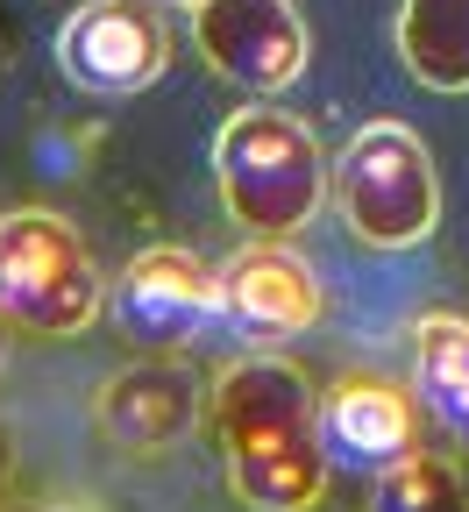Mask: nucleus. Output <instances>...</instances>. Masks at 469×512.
<instances>
[{"label":"nucleus","mask_w":469,"mask_h":512,"mask_svg":"<svg viewBox=\"0 0 469 512\" xmlns=\"http://www.w3.org/2000/svg\"><path fill=\"white\" fill-rule=\"evenodd\" d=\"M207 434L228 491L249 512H320L334 463L320 441V392L285 356H242L207 384Z\"/></svg>","instance_id":"f257e3e1"},{"label":"nucleus","mask_w":469,"mask_h":512,"mask_svg":"<svg viewBox=\"0 0 469 512\" xmlns=\"http://www.w3.org/2000/svg\"><path fill=\"white\" fill-rule=\"evenodd\" d=\"M221 320L249 342H285L320 320V278L285 242H249L221 264Z\"/></svg>","instance_id":"9d476101"},{"label":"nucleus","mask_w":469,"mask_h":512,"mask_svg":"<svg viewBox=\"0 0 469 512\" xmlns=\"http://www.w3.org/2000/svg\"><path fill=\"white\" fill-rule=\"evenodd\" d=\"M413 384L427 413L448 427V441L469 456V320L455 313H427L413 335Z\"/></svg>","instance_id":"f8f14e48"},{"label":"nucleus","mask_w":469,"mask_h":512,"mask_svg":"<svg viewBox=\"0 0 469 512\" xmlns=\"http://www.w3.org/2000/svg\"><path fill=\"white\" fill-rule=\"evenodd\" d=\"M178 8H192V0H178Z\"/></svg>","instance_id":"f3484780"},{"label":"nucleus","mask_w":469,"mask_h":512,"mask_svg":"<svg viewBox=\"0 0 469 512\" xmlns=\"http://www.w3.org/2000/svg\"><path fill=\"white\" fill-rule=\"evenodd\" d=\"M93 427L121 456H164L185 434L207 427V384H199L178 356H143L93 392Z\"/></svg>","instance_id":"6e6552de"},{"label":"nucleus","mask_w":469,"mask_h":512,"mask_svg":"<svg viewBox=\"0 0 469 512\" xmlns=\"http://www.w3.org/2000/svg\"><path fill=\"white\" fill-rule=\"evenodd\" d=\"M57 64L64 79L86 93H143L164 79L171 36L157 0H86V8L57 29Z\"/></svg>","instance_id":"0eeeda50"},{"label":"nucleus","mask_w":469,"mask_h":512,"mask_svg":"<svg viewBox=\"0 0 469 512\" xmlns=\"http://www.w3.org/2000/svg\"><path fill=\"white\" fill-rule=\"evenodd\" d=\"M320 441L334 470L384 477L391 463H406L420 448V413L384 377H334L320 392Z\"/></svg>","instance_id":"1a4fd4ad"},{"label":"nucleus","mask_w":469,"mask_h":512,"mask_svg":"<svg viewBox=\"0 0 469 512\" xmlns=\"http://www.w3.org/2000/svg\"><path fill=\"white\" fill-rule=\"evenodd\" d=\"M0 512H93V505H79V498H0Z\"/></svg>","instance_id":"4468645a"},{"label":"nucleus","mask_w":469,"mask_h":512,"mask_svg":"<svg viewBox=\"0 0 469 512\" xmlns=\"http://www.w3.org/2000/svg\"><path fill=\"white\" fill-rule=\"evenodd\" d=\"M15 491V434H8V420H0V498Z\"/></svg>","instance_id":"2eb2a0df"},{"label":"nucleus","mask_w":469,"mask_h":512,"mask_svg":"<svg viewBox=\"0 0 469 512\" xmlns=\"http://www.w3.org/2000/svg\"><path fill=\"white\" fill-rule=\"evenodd\" d=\"M107 299H114V320H121L128 342L171 356V349L199 342L221 320V271L199 264V256L178 249V242H157L107 285Z\"/></svg>","instance_id":"39448f33"},{"label":"nucleus","mask_w":469,"mask_h":512,"mask_svg":"<svg viewBox=\"0 0 469 512\" xmlns=\"http://www.w3.org/2000/svg\"><path fill=\"white\" fill-rule=\"evenodd\" d=\"M370 512H469V484H462V470L448 456L413 448L406 463L370 477Z\"/></svg>","instance_id":"ddd939ff"},{"label":"nucleus","mask_w":469,"mask_h":512,"mask_svg":"<svg viewBox=\"0 0 469 512\" xmlns=\"http://www.w3.org/2000/svg\"><path fill=\"white\" fill-rule=\"evenodd\" d=\"M398 57L434 93H469V0H406L398 8Z\"/></svg>","instance_id":"9b49d317"},{"label":"nucleus","mask_w":469,"mask_h":512,"mask_svg":"<svg viewBox=\"0 0 469 512\" xmlns=\"http://www.w3.org/2000/svg\"><path fill=\"white\" fill-rule=\"evenodd\" d=\"M192 43L249 100H271L306 72V22L292 0H192Z\"/></svg>","instance_id":"423d86ee"},{"label":"nucleus","mask_w":469,"mask_h":512,"mask_svg":"<svg viewBox=\"0 0 469 512\" xmlns=\"http://www.w3.org/2000/svg\"><path fill=\"white\" fill-rule=\"evenodd\" d=\"M8 342H15V328H8V313H0V370H8Z\"/></svg>","instance_id":"dca6fc26"},{"label":"nucleus","mask_w":469,"mask_h":512,"mask_svg":"<svg viewBox=\"0 0 469 512\" xmlns=\"http://www.w3.org/2000/svg\"><path fill=\"white\" fill-rule=\"evenodd\" d=\"M100 306H107V278L72 221L50 207L0 214V313L15 335H36V342L86 335Z\"/></svg>","instance_id":"7ed1b4c3"},{"label":"nucleus","mask_w":469,"mask_h":512,"mask_svg":"<svg viewBox=\"0 0 469 512\" xmlns=\"http://www.w3.org/2000/svg\"><path fill=\"white\" fill-rule=\"evenodd\" d=\"M327 200L363 249H413L441 221V178L413 128L370 121L327 164Z\"/></svg>","instance_id":"20e7f679"},{"label":"nucleus","mask_w":469,"mask_h":512,"mask_svg":"<svg viewBox=\"0 0 469 512\" xmlns=\"http://www.w3.org/2000/svg\"><path fill=\"white\" fill-rule=\"evenodd\" d=\"M214 185H221V207H228L235 228H249L256 242H285L327 200L320 136L299 114L256 100V107L221 121V136H214Z\"/></svg>","instance_id":"f03ea898"}]
</instances>
